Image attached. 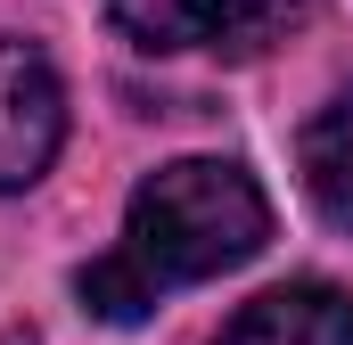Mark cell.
I'll return each instance as SVG.
<instances>
[{
	"mask_svg": "<svg viewBox=\"0 0 353 345\" xmlns=\"http://www.w3.org/2000/svg\"><path fill=\"white\" fill-rule=\"evenodd\" d=\"M214 345H353V296L329 279H288L255 304H239V321Z\"/></svg>",
	"mask_w": 353,
	"mask_h": 345,
	"instance_id": "277c9868",
	"label": "cell"
},
{
	"mask_svg": "<svg viewBox=\"0 0 353 345\" xmlns=\"http://www.w3.org/2000/svg\"><path fill=\"white\" fill-rule=\"evenodd\" d=\"M263 239H271V197L255 189V172L230 157H181L132 189L123 239L74 271V296L99 321H148L173 288L222 279L247 255H263Z\"/></svg>",
	"mask_w": 353,
	"mask_h": 345,
	"instance_id": "6da1fadb",
	"label": "cell"
},
{
	"mask_svg": "<svg viewBox=\"0 0 353 345\" xmlns=\"http://www.w3.org/2000/svg\"><path fill=\"white\" fill-rule=\"evenodd\" d=\"M66 140V83L33 41H0V197L33 189Z\"/></svg>",
	"mask_w": 353,
	"mask_h": 345,
	"instance_id": "3957f363",
	"label": "cell"
},
{
	"mask_svg": "<svg viewBox=\"0 0 353 345\" xmlns=\"http://www.w3.org/2000/svg\"><path fill=\"white\" fill-rule=\"evenodd\" d=\"M296 165H304V189H312V206L353 230V90L345 99H329L312 124H304V140H296Z\"/></svg>",
	"mask_w": 353,
	"mask_h": 345,
	"instance_id": "5b68a950",
	"label": "cell"
},
{
	"mask_svg": "<svg viewBox=\"0 0 353 345\" xmlns=\"http://www.w3.org/2000/svg\"><path fill=\"white\" fill-rule=\"evenodd\" d=\"M107 17L148 58H181V50L263 58L271 41H288L312 17V0H107Z\"/></svg>",
	"mask_w": 353,
	"mask_h": 345,
	"instance_id": "7a4b0ae2",
	"label": "cell"
}]
</instances>
